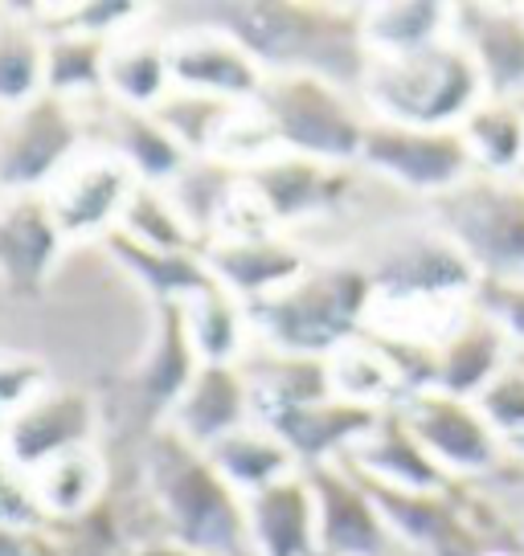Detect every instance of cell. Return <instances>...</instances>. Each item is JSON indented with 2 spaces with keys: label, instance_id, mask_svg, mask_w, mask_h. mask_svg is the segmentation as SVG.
Here are the masks:
<instances>
[{
  "label": "cell",
  "instance_id": "cell-34",
  "mask_svg": "<svg viewBox=\"0 0 524 556\" xmlns=\"http://www.w3.org/2000/svg\"><path fill=\"white\" fill-rule=\"evenodd\" d=\"M328 384H333V397L349 401V405H365V409L402 405V384L369 336H357L352 344L328 356Z\"/></svg>",
  "mask_w": 524,
  "mask_h": 556
},
{
  "label": "cell",
  "instance_id": "cell-37",
  "mask_svg": "<svg viewBox=\"0 0 524 556\" xmlns=\"http://www.w3.org/2000/svg\"><path fill=\"white\" fill-rule=\"evenodd\" d=\"M472 307L484 312L508 336L512 348H524V282H496L479 278L472 291Z\"/></svg>",
  "mask_w": 524,
  "mask_h": 556
},
{
  "label": "cell",
  "instance_id": "cell-6",
  "mask_svg": "<svg viewBox=\"0 0 524 556\" xmlns=\"http://www.w3.org/2000/svg\"><path fill=\"white\" fill-rule=\"evenodd\" d=\"M262 123L275 152L308 156L320 164H357L369 115L361 99L312 74H271L262 78L259 99Z\"/></svg>",
  "mask_w": 524,
  "mask_h": 556
},
{
  "label": "cell",
  "instance_id": "cell-21",
  "mask_svg": "<svg viewBox=\"0 0 524 556\" xmlns=\"http://www.w3.org/2000/svg\"><path fill=\"white\" fill-rule=\"evenodd\" d=\"M508 356H512V344H508L504 331L467 303L463 319L435 348V389L451 393V397L475 401L504 372Z\"/></svg>",
  "mask_w": 524,
  "mask_h": 556
},
{
  "label": "cell",
  "instance_id": "cell-25",
  "mask_svg": "<svg viewBox=\"0 0 524 556\" xmlns=\"http://www.w3.org/2000/svg\"><path fill=\"white\" fill-rule=\"evenodd\" d=\"M173 90L169 74V46L152 17L140 29L115 37L107 46L103 62V94L111 103L132 106V111H152V106Z\"/></svg>",
  "mask_w": 524,
  "mask_h": 556
},
{
  "label": "cell",
  "instance_id": "cell-8",
  "mask_svg": "<svg viewBox=\"0 0 524 556\" xmlns=\"http://www.w3.org/2000/svg\"><path fill=\"white\" fill-rule=\"evenodd\" d=\"M357 164L419 205H431L475 176V160L459 127H398L369 119Z\"/></svg>",
  "mask_w": 524,
  "mask_h": 556
},
{
  "label": "cell",
  "instance_id": "cell-32",
  "mask_svg": "<svg viewBox=\"0 0 524 556\" xmlns=\"http://www.w3.org/2000/svg\"><path fill=\"white\" fill-rule=\"evenodd\" d=\"M459 136L484 176H521L524 173V111L516 103H484L459 123Z\"/></svg>",
  "mask_w": 524,
  "mask_h": 556
},
{
  "label": "cell",
  "instance_id": "cell-9",
  "mask_svg": "<svg viewBox=\"0 0 524 556\" xmlns=\"http://www.w3.org/2000/svg\"><path fill=\"white\" fill-rule=\"evenodd\" d=\"M87 446H103V417L95 389L83 384L46 381L4 417L0 430V458L21 475Z\"/></svg>",
  "mask_w": 524,
  "mask_h": 556
},
{
  "label": "cell",
  "instance_id": "cell-10",
  "mask_svg": "<svg viewBox=\"0 0 524 556\" xmlns=\"http://www.w3.org/2000/svg\"><path fill=\"white\" fill-rule=\"evenodd\" d=\"M83 148V115L58 94L0 115V197H41Z\"/></svg>",
  "mask_w": 524,
  "mask_h": 556
},
{
  "label": "cell",
  "instance_id": "cell-7",
  "mask_svg": "<svg viewBox=\"0 0 524 556\" xmlns=\"http://www.w3.org/2000/svg\"><path fill=\"white\" fill-rule=\"evenodd\" d=\"M459 254L472 262L479 278L524 282V180L521 176L475 173L454 192L426 205Z\"/></svg>",
  "mask_w": 524,
  "mask_h": 556
},
{
  "label": "cell",
  "instance_id": "cell-3",
  "mask_svg": "<svg viewBox=\"0 0 524 556\" xmlns=\"http://www.w3.org/2000/svg\"><path fill=\"white\" fill-rule=\"evenodd\" d=\"M369 307H373V282L365 270L349 254H324L308 262V270L291 278L283 291L246 307V315H250V340L328 361L357 336H365Z\"/></svg>",
  "mask_w": 524,
  "mask_h": 556
},
{
  "label": "cell",
  "instance_id": "cell-14",
  "mask_svg": "<svg viewBox=\"0 0 524 556\" xmlns=\"http://www.w3.org/2000/svg\"><path fill=\"white\" fill-rule=\"evenodd\" d=\"M46 197H0V291L17 303H41L66 262Z\"/></svg>",
  "mask_w": 524,
  "mask_h": 556
},
{
  "label": "cell",
  "instance_id": "cell-29",
  "mask_svg": "<svg viewBox=\"0 0 524 556\" xmlns=\"http://www.w3.org/2000/svg\"><path fill=\"white\" fill-rule=\"evenodd\" d=\"M361 37L369 58H394L451 37V4L431 0H398V4H365Z\"/></svg>",
  "mask_w": 524,
  "mask_h": 556
},
{
  "label": "cell",
  "instance_id": "cell-13",
  "mask_svg": "<svg viewBox=\"0 0 524 556\" xmlns=\"http://www.w3.org/2000/svg\"><path fill=\"white\" fill-rule=\"evenodd\" d=\"M303 479H308L315 500L320 556H410L394 540L365 483L345 463L308 467Z\"/></svg>",
  "mask_w": 524,
  "mask_h": 556
},
{
  "label": "cell",
  "instance_id": "cell-22",
  "mask_svg": "<svg viewBox=\"0 0 524 556\" xmlns=\"http://www.w3.org/2000/svg\"><path fill=\"white\" fill-rule=\"evenodd\" d=\"M246 523L254 556H320L315 540V500L303 470L279 479L246 500Z\"/></svg>",
  "mask_w": 524,
  "mask_h": 556
},
{
  "label": "cell",
  "instance_id": "cell-24",
  "mask_svg": "<svg viewBox=\"0 0 524 556\" xmlns=\"http://www.w3.org/2000/svg\"><path fill=\"white\" fill-rule=\"evenodd\" d=\"M345 467H352L357 475H365L373 483L398 486V491H438L451 479L426 458V451L419 446V438L410 434V426L402 421L398 405L382 409L377 426L369 430L345 458Z\"/></svg>",
  "mask_w": 524,
  "mask_h": 556
},
{
  "label": "cell",
  "instance_id": "cell-5",
  "mask_svg": "<svg viewBox=\"0 0 524 556\" xmlns=\"http://www.w3.org/2000/svg\"><path fill=\"white\" fill-rule=\"evenodd\" d=\"M349 258L369 275L373 299L385 303H463L479 282L475 266L426 217V208L365 233Z\"/></svg>",
  "mask_w": 524,
  "mask_h": 556
},
{
  "label": "cell",
  "instance_id": "cell-2",
  "mask_svg": "<svg viewBox=\"0 0 524 556\" xmlns=\"http://www.w3.org/2000/svg\"><path fill=\"white\" fill-rule=\"evenodd\" d=\"M140 486L157 511L160 544L201 556H254L246 500L213 470L205 451L169 426L144 442Z\"/></svg>",
  "mask_w": 524,
  "mask_h": 556
},
{
  "label": "cell",
  "instance_id": "cell-27",
  "mask_svg": "<svg viewBox=\"0 0 524 556\" xmlns=\"http://www.w3.org/2000/svg\"><path fill=\"white\" fill-rule=\"evenodd\" d=\"M205 458H210L213 470H217L242 500L259 495V491L275 486L279 479H287V475L299 470L291 451H287L262 421H250L242 430L217 438L213 446H205Z\"/></svg>",
  "mask_w": 524,
  "mask_h": 556
},
{
  "label": "cell",
  "instance_id": "cell-4",
  "mask_svg": "<svg viewBox=\"0 0 524 556\" xmlns=\"http://www.w3.org/2000/svg\"><path fill=\"white\" fill-rule=\"evenodd\" d=\"M357 99L369 119L398 127H459L484 103L472 53L454 37L394 58H369Z\"/></svg>",
  "mask_w": 524,
  "mask_h": 556
},
{
  "label": "cell",
  "instance_id": "cell-15",
  "mask_svg": "<svg viewBox=\"0 0 524 556\" xmlns=\"http://www.w3.org/2000/svg\"><path fill=\"white\" fill-rule=\"evenodd\" d=\"M160 34L169 46V74H173L176 90L210 94V99H226V103L259 99L266 74L254 66V58L234 37L210 29V25H173Z\"/></svg>",
  "mask_w": 524,
  "mask_h": 556
},
{
  "label": "cell",
  "instance_id": "cell-36",
  "mask_svg": "<svg viewBox=\"0 0 524 556\" xmlns=\"http://www.w3.org/2000/svg\"><path fill=\"white\" fill-rule=\"evenodd\" d=\"M115 229L127 233L132 242L148 245V250H169V254L201 250V238L185 226V217L176 213V205L164 197L160 185H136Z\"/></svg>",
  "mask_w": 524,
  "mask_h": 556
},
{
  "label": "cell",
  "instance_id": "cell-38",
  "mask_svg": "<svg viewBox=\"0 0 524 556\" xmlns=\"http://www.w3.org/2000/svg\"><path fill=\"white\" fill-rule=\"evenodd\" d=\"M136 556H201V553H189V548H176V544H148V548H140Z\"/></svg>",
  "mask_w": 524,
  "mask_h": 556
},
{
  "label": "cell",
  "instance_id": "cell-28",
  "mask_svg": "<svg viewBox=\"0 0 524 556\" xmlns=\"http://www.w3.org/2000/svg\"><path fill=\"white\" fill-rule=\"evenodd\" d=\"M46 94V34L34 9L0 4V115Z\"/></svg>",
  "mask_w": 524,
  "mask_h": 556
},
{
  "label": "cell",
  "instance_id": "cell-19",
  "mask_svg": "<svg viewBox=\"0 0 524 556\" xmlns=\"http://www.w3.org/2000/svg\"><path fill=\"white\" fill-rule=\"evenodd\" d=\"M250 421H254V401L242 372L234 365H201L164 426L192 442L197 451H205L217 438L234 434Z\"/></svg>",
  "mask_w": 524,
  "mask_h": 556
},
{
  "label": "cell",
  "instance_id": "cell-16",
  "mask_svg": "<svg viewBox=\"0 0 524 556\" xmlns=\"http://www.w3.org/2000/svg\"><path fill=\"white\" fill-rule=\"evenodd\" d=\"M451 37L472 53L484 99L524 103V9L451 4Z\"/></svg>",
  "mask_w": 524,
  "mask_h": 556
},
{
  "label": "cell",
  "instance_id": "cell-35",
  "mask_svg": "<svg viewBox=\"0 0 524 556\" xmlns=\"http://www.w3.org/2000/svg\"><path fill=\"white\" fill-rule=\"evenodd\" d=\"M238 106L246 103H226V99H210V94H192V90L173 87L152 106V115L180 143L185 156H213L222 136H226L229 119L238 115Z\"/></svg>",
  "mask_w": 524,
  "mask_h": 556
},
{
  "label": "cell",
  "instance_id": "cell-1",
  "mask_svg": "<svg viewBox=\"0 0 524 556\" xmlns=\"http://www.w3.org/2000/svg\"><path fill=\"white\" fill-rule=\"evenodd\" d=\"M157 29L210 25L234 37L254 66L271 74H312L357 94L369 66L361 9L320 0H205V4H157Z\"/></svg>",
  "mask_w": 524,
  "mask_h": 556
},
{
  "label": "cell",
  "instance_id": "cell-18",
  "mask_svg": "<svg viewBox=\"0 0 524 556\" xmlns=\"http://www.w3.org/2000/svg\"><path fill=\"white\" fill-rule=\"evenodd\" d=\"M377 417H382V409H365V405L328 397L315 401V405H299V409L262 417V426L291 451L299 470H308L324 467V463H340L377 426Z\"/></svg>",
  "mask_w": 524,
  "mask_h": 556
},
{
  "label": "cell",
  "instance_id": "cell-12",
  "mask_svg": "<svg viewBox=\"0 0 524 556\" xmlns=\"http://www.w3.org/2000/svg\"><path fill=\"white\" fill-rule=\"evenodd\" d=\"M398 414L447 479H484L504 463V446L475 401L426 389L406 397Z\"/></svg>",
  "mask_w": 524,
  "mask_h": 556
},
{
  "label": "cell",
  "instance_id": "cell-23",
  "mask_svg": "<svg viewBox=\"0 0 524 556\" xmlns=\"http://www.w3.org/2000/svg\"><path fill=\"white\" fill-rule=\"evenodd\" d=\"M99 250L152 307L157 303H189L192 295L213 287V275L201 262V250H185V254L148 250V245L132 242L127 233H120V229H111L99 242Z\"/></svg>",
  "mask_w": 524,
  "mask_h": 556
},
{
  "label": "cell",
  "instance_id": "cell-17",
  "mask_svg": "<svg viewBox=\"0 0 524 556\" xmlns=\"http://www.w3.org/2000/svg\"><path fill=\"white\" fill-rule=\"evenodd\" d=\"M201 262L222 291H229L242 307H254L303 275L312 254L287 233H266V238H213L201 245Z\"/></svg>",
  "mask_w": 524,
  "mask_h": 556
},
{
  "label": "cell",
  "instance_id": "cell-33",
  "mask_svg": "<svg viewBox=\"0 0 524 556\" xmlns=\"http://www.w3.org/2000/svg\"><path fill=\"white\" fill-rule=\"evenodd\" d=\"M103 37L90 34H50L46 37V94H58L66 103H90L103 99Z\"/></svg>",
  "mask_w": 524,
  "mask_h": 556
},
{
  "label": "cell",
  "instance_id": "cell-40",
  "mask_svg": "<svg viewBox=\"0 0 524 556\" xmlns=\"http://www.w3.org/2000/svg\"><path fill=\"white\" fill-rule=\"evenodd\" d=\"M516 106H521V111H524V103H516Z\"/></svg>",
  "mask_w": 524,
  "mask_h": 556
},
{
  "label": "cell",
  "instance_id": "cell-20",
  "mask_svg": "<svg viewBox=\"0 0 524 556\" xmlns=\"http://www.w3.org/2000/svg\"><path fill=\"white\" fill-rule=\"evenodd\" d=\"M234 368L242 372L246 389H250L254 421L333 397L328 361H320V356H296V352H279V348L250 340V348Z\"/></svg>",
  "mask_w": 524,
  "mask_h": 556
},
{
  "label": "cell",
  "instance_id": "cell-26",
  "mask_svg": "<svg viewBox=\"0 0 524 556\" xmlns=\"http://www.w3.org/2000/svg\"><path fill=\"white\" fill-rule=\"evenodd\" d=\"M107 486H111V463H107L103 446L62 454V458H53L29 475V491H34L41 520L83 516L103 500Z\"/></svg>",
  "mask_w": 524,
  "mask_h": 556
},
{
  "label": "cell",
  "instance_id": "cell-11",
  "mask_svg": "<svg viewBox=\"0 0 524 556\" xmlns=\"http://www.w3.org/2000/svg\"><path fill=\"white\" fill-rule=\"evenodd\" d=\"M136 185L140 180L132 176V168L123 160L87 143L41 197H46L53 226L66 238V245L71 250H90L120 226L127 197H132Z\"/></svg>",
  "mask_w": 524,
  "mask_h": 556
},
{
  "label": "cell",
  "instance_id": "cell-30",
  "mask_svg": "<svg viewBox=\"0 0 524 556\" xmlns=\"http://www.w3.org/2000/svg\"><path fill=\"white\" fill-rule=\"evenodd\" d=\"M164 197L176 205V213L185 217V226L201 238V245L210 242L217 233V222L222 213L229 208V201L238 197L242 189V173L226 164V160H213V156H192L180 173L160 185Z\"/></svg>",
  "mask_w": 524,
  "mask_h": 556
},
{
  "label": "cell",
  "instance_id": "cell-39",
  "mask_svg": "<svg viewBox=\"0 0 524 556\" xmlns=\"http://www.w3.org/2000/svg\"><path fill=\"white\" fill-rule=\"evenodd\" d=\"M508 361H512V365H516L524 372V348H512V356H508Z\"/></svg>",
  "mask_w": 524,
  "mask_h": 556
},
{
  "label": "cell",
  "instance_id": "cell-31",
  "mask_svg": "<svg viewBox=\"0 0 524 556\" xmlns=\"http://www.w3.org/2000/svg\"><path fill=\"white\" fill-rule=\"evenodd\" d=\"M180 312H185V328H189L192 352L201 365H238L242 361V352L250 348V315L229 291L213 282L189 303H180Z\"/></svg>",
  "mask_w": 524,
  "mask_h": 556
}]
</instances>
